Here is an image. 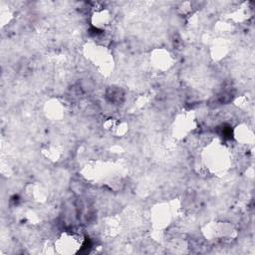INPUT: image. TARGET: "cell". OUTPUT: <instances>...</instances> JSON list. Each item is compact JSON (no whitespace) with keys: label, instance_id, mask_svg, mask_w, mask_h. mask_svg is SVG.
<instances>
[{"label":"cell","instance_id":"1","mask_svg":"<svg viewBox=\"0 0 255 255\" xmlns=\"http://www.w3.org/2000/svg\"><path fill=\"white\" fill-rule=\"evenodd\" d=\"M81 237L75 233H63L55 243V248L58 249L60 253H75L82 246Z\"/></svg>","mask_w":255,"mask_h":255}]
</instances>
